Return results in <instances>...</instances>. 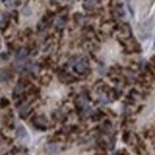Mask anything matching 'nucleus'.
<instances>
[{
  "mask_svg": "<svg viewBox=\"0 0 155 155\" xmlns=\"http://www.w3.org/2000/svg\"><path fill=\"white\" fill-rule=\"evenodd\" d=\"M73 69L75 71V73H78L79 75L81 77H87L91 72L90 69V62L86 58H78L74 66H73Z\"/></svg>",
  "mask_w": 155,
  "mask_h": 155,
  "instance_id": "nucleus-1",
  "label": "nucleus"
},
{
  "mask_svg": "<svg viewBox=\"0 0 155 155\" xmlns=\"http://www.w3.org/2000/svg\"><path fill=\"white\" fill-rule=\"evenodd\" d=\"M31 124L39 131H45L49 128V120L44 115H35V116H32Z\"/></svg>",
  "mask_w": 155,
  "mask_h": 155,
  "instance_id": "nucleus-2",
  "label": "nucleus"
},
{
  "mask_svg": "<svg viewBox=\"0 0 155 155\" xmlns=\"http://www.w3.org/2000/svg\"><path fill=\"white\" fill-rule=\"evenodd\" d=\"M18 111H19V117L21 119H26L28 117L31 115V112H32V106H31L30 99H28L26 101H24L21 105L18 106Z\"/></svg>",
  "mask_w": 155,
  "mask_h": 155,
  "instance_id": "nucleus-3",
  "label": "nucleus"
},
{
  "mask_svg": "<svg viewBox=\"0 0 155 155\" xmlns=\"http://www.w3.org/2000/svg\"><path fill=\"white\" fill-rule=\"evenodd\" d=\"M98 133L100 135H107L110 136L114 131V127H112V123L110 119H104L101 122V124L97 128Z\"/></svg>",
  "mask_w": 155,
  "mask_h": 155,
  "instance_id": "nucleus-4",
  "label": "nucleus"
},
{
  "mask_svg": "<svg viewBox=\"0 0 155 155\" xmlns=\"http://www.w3.org/2000/svg\"><path fill=\"white\" fill-rule=\"evenodd\" d=\"M58 80L61 81V82H63V84H73V82H75L78 79L73 74H71V73H68L66 69H58Z\"/></svg>",
  "mask_w": 155,
  "mask_h": 155,
  "instance_id": "nucleus-5",
  "label": "nucleus"
},
{
  "mask_svg": "<svg viewBox=\"0 0 155 155\" xmlns=\"http://www.w3.org/2000/svg\"><path fill=\"white\" fill-rule=\"evenodd\" d=\"M122 140H123V142L124 143H127V144H130V146H135L136 142H137V137L136 135L133 134V131L130 130V129H125L124 131H123V134H122Z\"/></svg>",
  "mask_w": 155,
  "mask_h": 155,
  "instance_id": "nucleus-6",
  "label": "nucleus"
},
{
  "mask_svg": "<svg viewBox=\"0 0 155 155\" xmlns=\"http://www.w3.org/2000/svg\"><path fill=\"white\" fill-rule=\"evenodd\" d=\"M44 152L48 155H56L61 152V146L58 143H48L44 147Z\"/></svg>",
  "mask_w": 155,
  "mask_h": 155,
  "instance_id": "nucleus-7",
  "label": "nucleus"
},
{
  "mask_svg": "<svg viewBox=\"0 0 155 155\" xmlns=\"http://www.w3.org/2000/svg\"><path fill=\"white\" fill-rule=\"evenodd\" d=\"M53 120H55V122H58V123H64L66 120H67V114H66V111H63L62 109H58V110H55L54 112H53Z\"/></svg>",
  "mask_w": 155,
  "mask_h": 155,
  "instance_id": "nucleus-8",
  "label": "nucleus"
},
{
  "mask_svg": "<svg viewBox=\"0 0 155 155\" xmlns=\"http://www.w3.org/2000/svg\"><path fill=\"white\" fill-rule=\"evenodd\" d=\"M30 54V49L26 47H21L16 51V61H26Z\"/></svg>",
  "mask_w": 155,
  "mask_h": 155,
  "instance_id": "nucleus-9",
  "label": "nucleus"
},
{
  "mask_svg": "<svg viewBox=\"0 0 155 155\" xmlns=\"http://www.w3.org/2000/svg\"><path fill=\"white\" fill-rule=\"evenodd\" d=\"M66 24H67V17L66 16H58V18L54 20V26L58 32H61L66 28Z\"/></svg>",
  "mask_w": 155,
  "mask_h": 155,
  "instance_id": "nucleus-10",
  "label": "nucleus"
},
{
  "mask_svg": "<svg viewBox=\"0 0 155 155\" xmlns=\"http://www.w3.org/2000/svg\"><path fill=\"white\" fill-rule=\"evenodd\" d=\"M99 1L100 0H84L82 7H84V10H86L88 12H93V11H96Z\"/></svg>",
  "mask_w": 155,
  "mask_h": 155,
  "instance_id": "nucleus-11",
  "label": "nucleus"
},
{
  "mask_svg": "<svg viewBox=\"0 0 155 155\" xmlns=\"http://www.w3.org/2000/svg\"><path fill=\"white\" fill-rule=\"evenodd\" d=\"M13 78V74L8 69H0V82H8Z\"/></svg>",
  "mask_w": 155,
  "mask_h": 155,
  "instance_id": "nucleus-12",
  "label": "nucleus"
},
{
  "mask_svg": "<svg viewBox=\"0 0 155 155\" xmlns=\"http://www.w3.org/2000/svg\"><path fill=\"white\" fill-rule=\"evenodd\" d=\"M112 16L115 18H123L125 16V12H124V8L122 7V5L117 4L116 6L112 8Z\"/></svg>",
  "mask_w": 155,
  "mask_h": 155,
  "instance_id": "nucleus-13",
  "label": "nucleus"
},
{
  "mask_svg": "<svg viewBox=\"0 0 155 155\" xmlns=\"http://www.w3.org/2000/svg\"><path fill=\"white\" fill-rule=\"evenodd\" d=\"M106 117V114L103 111V110H97L93 112V115L91 116V120L92 122H100V120H104V118Z\"/></svg>",
  "mask_w": 155,
  "mask_h": 155,
  "instance_id": "nucleus-14",
  "label": "nucleus"
},
{
  "mask_svg": "<svg viewBox=\"0 0 155 155\" xmlns=\"http://www.w3.org/2000/svg\"><path fill=\"white\" fill-rule=\"evenodd\" d=\"M16 136H17L18 138H20V140H25V138L29 137L26 129H25L23 125H18V127L16 128Z\"/></svg>",
  "mask_w": 155,
  "mask_h": 155,
  "instance_id": "nucleus-15",
  "label": "nucleus"
},
{
  "mask_svg": "<svg viewBox=\"0 0 155 155\" xmlns=\"http://www.w3.org/2000/svg\"><path fill=\"white\" fill-rule=\"evenodd\" d=\"M73 21L77 24V25H85V21H86V17L80 13V12H77L73 15Z\"/></svg>",
  "mask_w": 155,
  "mask_h": 155,
  "instance_id": "nucleus-16",
  "label": "nucleus"
},
{
  "mask_svg": "<svg viewBox=\"0 0 155 155\" xmlns=\"http://www.w3.org/2000/svg\"><path fill=\"white\" fill-rule=\"evenodd\" d=\"M4 4L7 8H16L20 5V0H4Z\"/></svg>",
  "mask_w": 155,
  "mask_h": 155,
  "instance_id": "nucleus-17",
  "label": "nucleus"
},
{
  "mask_svg": "<svg viewBox=\"0 0 155 155\" xmlns=\"http://www.w3.org/2000/svg\"><path fill=\"white\" fill-rule=\"evenodd\" d=\"M39 82H41L42 85H44V86L49 85V84L51 82V75H50V74H43L42 77L39 78Z\"/></svg>",
  "mask_w": 155,
  "mask_h": 155,
  "instance_id": "nucleus-18",
  "label": "nucleus"
},
{
  "mask_svg": "<svg viewBox=\"0 0 155 155\" xmlns=\"http://www.w3.org/2000/svg\"><path fill=\"white\" fill-rule=\"evenodd\" d=\"M11 153H12L13 155H29L28 154V149H26V148H21V147L15 148Z\"/></svg>",
  "mask_w": 155,
  "mask_h": 155,
  "instance_id": "nucleus-19",
  "label": "nucleus"
},
{
  "mask_svg": "<svg viewBox=\"0 0 155 155\" xmlns=\"http://www.w3.org/2000/svg\"><path fill=\"white\" fill-rule=\"evenodd\" d=\"M31 13H32V10H31V8H30L28 5L23 6V8H21V15H23V16L29 17V16H31Z\"/></svg>",
  "mask_w": 155,
  "mask_h": 155,
  "instance_id": "nucleus-20",
  "label": "nucleus"
},
{
  "mask_svg": "<svg viewBox=\"0 0 155 155\" xmlns=\"http://www.w3.org/2000/svg\"><path fill=\"white\" fill-rule=\"evenodd\" d=\"M10 106V100L7 98H0V107L1 109H7Z\"/></svg>",
  "mask_w": 155,
  "mask_h": 155,
  "instance_id": "nucleus-21",
  "label": "nucleus"
},
{
  "mask_svg": "<svg viewBox=\"0 0 155 155\" xmlns=\"http://www.w3.org/2000/svg\"><path fill=\"white\" fill-rule=\"evenodd\" d=\"M8 56H10V55H8L7 53H1V54H0V58H1V60H5V61L8 60Z\"/></svg>",
  "mask_w": 155,
  "mask_h": 155,
  "instance_id": "nucleus-22",
  "label": "nucleus"
},
{
  "mask_svg": "<svg viewBox=\"0 0 155 155\" xmlns=\"http://www.w3.org/2000/svg\"><path fill=\"white\" fill-rule=\"evenodd\" d=\"M1 24H2V17H0V26H1Z\"/></svg>",
  "mask_w": 155,
  "mask_h": 155,
  "instance_id": "nucleus-23",
  "label": "nucleus"
},
{
  "mask_svg": "<svg viewBox=\"0 0 155 155\" xmlns=\"http://www.w3.org/2000/svg\"><path fill=\"white\" fill-rule=\"evenodd\" d=\"M58 1H60V0H53V2H58Z\"/></svg>",
  "mask_w": 155,
  "mask_h": 155,
  "instance_id": "nucleus-24",
  "label": "nucleus"
},
{
  "mask_svg": "<svg viewBox=\"0 0 155 155\" xmlns=\"http://www.w3.org/2000/svg\"><path fill=\"white\" fill-rule=\"evenodd\" d=\"M154 45H155V42H154Z\"/></svg>",
  "mask_w": 155,
  "mask_h": 155,
  "instance_id": "nucleus-25",
  "label": "nucleus"
}]
</instances>
